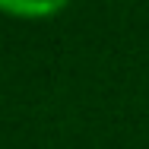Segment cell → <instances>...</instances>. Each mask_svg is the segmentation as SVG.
I'll return each mask as SVG.
<instances>
[{"instance_id":"6da1fadb","label":"cell","mask_w":149,"mask_h":149,"mask_svg":"<svg viewBox=\"0 0 149 149\" xmlns=\"http://www.w3.org/2000/svg\"><path fill=\"white\" fill-rule=\"evenodd\" d=\"M0 10L6 13H26V16H41V13H54L60 10V3H0Z\"/></svg>"}]
</instances>
